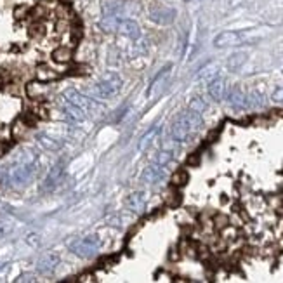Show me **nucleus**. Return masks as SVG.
Segmentation results:
<instances>
[{
    "instance_id": "7ed1b4c3",
    "label": "nucleus",
    "mask_w": 283,
    "mask_h": 283,
    "mask_svg": "<svg viewBox=\"0 0 283 283\" xmlns=\"http://www.w3.org/2000/svg\"><path fill=\"white\" fill-rule=\"evenodd\" d=\"M122 89V78L120 75L117 73H104L101 77L99 82H96V85L92 87V94L96 97H101V99H111L115 97Z\"/></svg>"
},
{
    "instance_id": "a211bd4d",
    "label": "nucleus",
    "mask_w": 283,
    "mask_h": 283,
    "mask_svg": "<svg viewBox=\"0 0 283 283\" xmlns=\"http://www.w3.org/2000/svg\"><path fill=\"white\" fill-rule=\"evenodd\" d=\"M71 59H73V50H71V47L61 45V47H56V49L52 50V61L54 63L68 64V63H71Z\"/></svg>"
},
{
    "instance_id": "2f4dec72",
    "label": "nucleus",
    "mask_w": 283,
    "mask_h": 283,
    "mask_svg": "<svg viewBox=\"0 0 283 283\" xmlns=\"http://www.w3.org/2000/svg\"><path fill=\"white\" fill-rule=\"evenodd\" d=\"M3 268H5V263H0V271H2Z\"/></svg>"
},
{
    "instance_id": "f03ea898",
    "label": "nucleus",
    "mask_w": 283,
    "mask_h": 283,
    "mask_svg": "<svg viewBox=\"0 0 283 283\" xmlns=\"http://www.w3.org/2000/svg\"><path fill=\"white\" fill-rule=\"evenodd\" d=\"M202 115L195 113L191 110H184L183 113H179L176 117V120L172 122L170 127V139H174L176 143H186L195 132L202 127Z\"/></svg>"
},
{
    "instance_id": "dca6fc26",
    "label": "nucleus",
    "mask_w": 283,
    "mask_h": 283,
    "mask_svg": "<svg viewBox=\"0 0 283 283\" xmlns=\"http://www.w3.org/2000/svg\"><path fill=\"white\" fill-rule=\"evenodd\" d=\"M228 90H226V80L221 77H216L214 80L209 82V96L214 101H223L226 97Z\"/></svg>"
},
{
    "instance_id": "bb28decb",
    "label": "nucleus",
    "mask_w": 283,
    "mask_h": 283,
    "mask_svg": "<svg viewBox=\"0 0 283 283\" xmlns=\"http://www.w3.org/2000/svg\"><path fill=\"white\" fill-rule=\"evenodd\" d=\"M271 99H273L277 104H283V85L277 87V89L271 92Z\"/></svg>"
},
{
    "instance_id": "c85d7f7f",
    "label": "nucleus",
    "mask_w": 283,
    "mask_h": 283,
    "mask_svg": "<svg viewBox=\"0 0 283 283\" xmlns=\"http://www.w3.org/2000/svg\"><path fill=\"white\" fill-rule=\"evenodd\" d=\"M16 283H37V278H35L33 275H30V273H24V275H21V277L17 278Z\"/></svg>"
},
{
    "instance_id": "f3484780",
    "label": "nucleus",
    "mask_w": 283,
    "mask_h": 283,
    "mask_svg": "<svg viewBox=\"0 0 283 283\" xmlns=\"http://www.w3.org/2000/svg\"><path fill=\"white\" fill-rule=\"evenodd\" d=\"M47 92H49V85H47V83L38 82V80H31L26 83V94L30 99L40 101L47 96Z\"/></svg>"
},
{
    "instance_id": "aec40b11",
    "label": "nucleus",
    "mask_w": 283,
    "mask_h": 283,
    "mask_svg": "<svg viewBox=\"0 0 283 283\" xmlns=\"http://www.w3.org/2000/svg\"><path fill=\"white\" fill-rule=\"evenodd\" d=\"M35 75H37V80L43 83H49L56 80V78H59V73H57L56 70H52L49 64H38Z\"/></svg>"
},
{
    "instance_id": "1a4fd4ad",
    "label": "nucleus",
    "mask_w": 283,
    "mask_h": 283,
    "mask_svg": "<svg viewBox=\"0 0 283 283\" xmlns=\"http://www.w3.org/2000/svg\"><path fill=\"white\" fill-rule=\"evenodd\" d=\"M59 263H61V259L57 254L47 252L37 261V271L40 275H52L54 271H56V268L59 266Z\"/></svg>"
},
{
    "instance_id": "f8f14e48",
    "label": "nucleus",
    "mask_w": 283,
    "mask_h": 283,
    "mask_svg": "<svg viewBox=\"0 0 283 283\" xmlns=\"http://www.w3.org/2000/svg\"><path fill=\"white\" fill-rule=\"evenodd\" d=\"M169 73H170V66H167L153 78L150 89H148V97H157L158 94L163 92V89L167 87V82H169Z\"/></svg>"
},
{
    "instance_id": "4468645a",
    "label": "nucleus",
    "mask_w": 283,
    "mask_h": 283,
    "mask_svg": "<svg viewBox=\"0 0 283 283\" xmlns=\"http://www.w3.org/2000/svg\"><path fill=\"white\" fill-rule=\"evenodd\" d=\"M226 96H228V103L235 110H243V108L249 106V96H247V92L240 89V87H233Z\"/></svg>"
},
{
    "instance_id": "20e7f679",
    "label": "nucleus",
    "mask_w": 283,
    "mask_h": 283,
    "mask_svg": "<svg viewBox=\"0 0 283 283\" xmlns=\"http://www.w3.org/2000/svg\"><path fill=\"white\" fill-rule=\"evenodd\" d=\"M68 249L75 254V256L82 257V259H89V257L96 256L101 249V240L97 235H87L82 238H75L68 243Z\"/></svg>"
},
{
    "instance_id": "0eeeda50",
    "label": "nucleus",
    "mask_w": 283,
    "mask_h": 283,
    "mask_svg": "<svg viewBox=\"0 0 283 283\" xmlns=\"http://www.w3.org/2000/svg\"><path fill=\"white\" fill-rule=\"evenodd\" d=\"M63 99L66 101V103L73 104V106L82 108L83 111H87L89 108L94 106V101L90 99V97L83 96L82 92H78L77 89H66V90L63 92Z\"/></svg>"
},
{
    "instance_id": "f257e3e1",
    "label": "nucleus",
    "mask_w": 283,
    "mask_h": 283,
    "mask_svg": "<svg viewBox=\"0 0 283 283\" xmlns=\"http://www.w3.org/2000/svg\"><path fill=\"white\" fill-rule=\"evenodd\" d=\"M37 170V157L31 151H19L9 167L0 169V181L10 188H23L31 183Z\"/></svg>"
},
{
    "instance_id": "6ab92c4d",
    "label": "nucleus",
    "mask_w": 283,
    "mask_h": 283,
    "mask_svg": "<svg viewBox=\"0 0 283 283\" xmlns=\"http://www.w3.org/2000/svg\"><path fill=\"white\" fill-rule=\"evenodd\" d=\"M160 132H162V123H157V125L151 127L148 132H144V136L139 139V150L141 151L148 150V148L153 144V141L157 139L158 136H160Z\"/></svg>"
},
{
    "instance_id": "5701e85b",
    "label": "nucleus",
    "mask_w": 283,
    "mask_h": 283,
    "mask_svg": "<svg viewBox=\"0 0 283 283\" xmlns=\"http://www.w3.org/2000/svg\"><path fill=\"white\" fill-rule=\"evenodd\" d=\"M217 73H219V66L217 64H207L205 68H202L200 73H198V77L200 78H207V80H214V78L217 77Z\"/></svg>"
},
{
    "instance_id": "2eb2a0df",
    "label": "nucleus",
    "mask_w": 283,
    "mask_h": 283,
    "mask_svg": "<svg viewBox=\"0 0 283 283\" xmlns=\"http://www.w3.org/2000/svg\"><path fill=\"white\" fill-rule=\"evenodd\" d=\"M61 111H63L64 118H66L68 122H83L85 120V111L82 110V108L78 106H73V104L66 103V101L63 99V104H61Z\"/></svg>"
},
{
    "instance_id": "39448f33",
    "label": "nucleus",
    "mask_w": 283,
    "mask_h": 283,
    "mask_svg": "<svg viewBox=\"0 0 283 283\" xmlns=\"http://www.w3.org/2000/svg\"><path fill=\"white\" fill-rule=\"evenodd\" d=\"M252 35L254 31H223L214 38V45L219 47V49L238 47L252 40Z\"/></svg>"
},
{
    "instance_id": "7c9ffc66",
    "label": "nucleus",
    "mask_w": 283,
    "mask_h": 283,
    "mask_svg": "<svg viewBox=\"0 0 283 283\" xmlns=\"http://www.w3.org/2000/svg\"><path fill=\"white\" fill-rule=\"evenodd\" d=\"M28 12H30V9H26V7H17L16 12H14V16H16L17 19H21V17H24Z\"/></svg>"
},
{
    "instance_id": "c756f323",
    "label": "nucleus",
    "mask_w": 283,
    "mask_h": 283,
    "mask_svg": "<svg viewBox=\"0 0 283 283\" xmlns=\"http://www.w3.org/2000/svg\"><path fill=\"white\" fill-rule=\"evenodd\" d=\"M26 243H28V245H31V247H37L38 243H40V237H38L37 233L28 235V237H26Z\"/></svg>"
},
{
    "instance_id": "9b49d317",
    "label": "nucleus",
    "mask_w": 283,
    "mask_h": 283,
    "mask_svg": "<svg viewBox=\"0 0 283 283\" xmlns=\"http://www.w3.org/2000/svg\"><path fill=\"white\" fill-rule=\"evenodd\" d=\"M165 177V167L158 165V163L151 162L146 165V169L143 170V181L148 184H157Z\"/></svg>"
},
{
    "instance_id": "cd10ccee",
    "label": "nucleus",
    "mask_w": 283,
    "mask_h": 283,
    "mask_svg": "<svg viewBox=\"0 0 283 283\" xmlns=\"http://www.w3.org/2000/svg\"><path fill=\"white\" fill-rule=\"evenodd\" d=\"M30 33L31 37H42V35L45 33V28H43L42 23H35L33 26L30 28Z\"/></svg>"
},
{
    "instance_id": "393cba45",
    "label": "nucleus",
    "mask_w": 283,
    "mask_h": 283,
    "mask_svg": "<svg viewBox=\"0 0 283 283\" xmlns=\"http://www.w3.org/2000/svg\"><path fill=\"white\" fill-rule=\"evenodd\" d=\"M28 129H30V125L24 122V118H19V120H16V123L12 125V136L14 137H23L24 134L28 132Z\"/></svg>"
},
{
    "instance_id": "4be33fe9",
    "label": "nucleus",
    "mask_w": 283,
    "mask_h": 283,
    "mask_svg": "<svg viewBox=\"0 0 283 283\" xmlns=\"http://www.w3.org/2000/svg\"><path fill=\"white\" fill-rule=\"evenodd\" d=\"M37 141H38V144H40L42 148H45V150H49V151H57L61 148L59 143H57L56 139H52L50 136H45V134L37 136Z\"/></svg>"
},
{
    "instance_id": "6e6552de",
    "label": "nucleus",
    "mask_w": 283,
    "mask_h": 283,
    "mask_svg": "<svg viewBox=\"0 0 283 283\" xmlns=\"http://www.w3.org/2000/svg\"><path fill=\"white\" fill-rule=\"evenodd\" d=\"M150 19L157 24H170L174 23L176 19V10L170 9V7H162V5H157V7H151L150 9Z\"/></svg>"
},
{
    "instance_id": "b1692460",
    "label": "nucleus",
    "mask_w": 283,
    "mask_h": 283,
    "mask_svg": "<svg viewBox=\"0 0 283 283\" xmlns=\"http://www.w3.org/2000/svg\"><path fill=\"white\" fill-rule=\"evenodd\" d=\"M172 158H174V153H172V151L160 150V151L157 153V157H155L153 162L158 163V165H162V167H167L170 162H172Z\"/></svg>"
},
{
    "instance_id": "412c9836",
    "label": "nucleus",
    "mask_w": 283,
    "mask_h": 283,
    "mask_svg": "<svg viewBox=\"0 0 283 283\" xmlns=\"http://www.w3.org/2000/svg\"><path fill=\"white\" fill-rule=\"evenodd\" d=\"M247 57H249V56H247V52H235L233 56L228 57V68H230L231 71L240 70L243 64H245Z\"/></svg>"
},
{
    "instance_id": "9d476101",
    "label": "nucleus",
    "mask_w": 283,
    "mask_h": 283,
    "mask_svg": "<svg viewBox=\"0 0 283 283\" xmlns=\"http://www.w3.org/2000/svg\"><path fill=\"white\" fill-rule=\"evenodd\" d=\"M117 33H120L127 38H132V40H139L141 38V28H139V24H137L136 19L122 17L120 23H118Z\"/></svg>"
},
{
    "instance_id": "ddd939ff",
    "label": "nucleus",
    "mask_w": 283,
    "mask_h": 283,
    "mask_svg": "<svg viewBox=\"0 0 283 283\" xmlns=\"http://www.w3.org/2000/svg\"><path fill=\"white\" fill-rule=\"evenodd\" d=\"M146 202H148V195L144 191H134L127 197V209L134 214H141L146 209Z\"/></svg>"
},
{
    "instance_id": "a878e982",
    "label": "nucleus",
    "mask_w": 283,
    "mask_h": 283,
    "mask_svg": "<svg viewBox=\"0 0 283 283\" xmlns=\"http://www.w3.org/2000/svg\"><path fill=\"white\" fill-rule=\"evenodd\" d=\"M188 110L195 111V113H203V111L207 110L205 99H202V97H193V99L190 101V108H188Z\"/></svg>"
},
{
    "instance_id": "423d86ee",
    "label": "nucleus",
    "mask_w": 283,
    "mask_h": 283,
    "mask_svg": "<svg viewBox=\"0 0 283 283\" xmlns=\"http://www.w3.org/2000/svg\"><path fill=\"white\" fill-rule=\"evenodd\" d=\"M64 167H66V162H64L63 158H61V160H57L52 167H50V170L47 172L45 179H43V183H42V190L43 191L54 190V188L61 183V179H63V176H64Z\"/></svg>"
}]
</instances>
